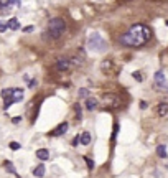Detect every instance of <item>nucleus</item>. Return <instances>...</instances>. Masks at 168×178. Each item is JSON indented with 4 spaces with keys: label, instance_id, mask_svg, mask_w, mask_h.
<instances>
[{
    "label": "nucleus",
    "instance_id": "nucleus-28",
    "mask_svg": "<svg viewBox=\"0 0 168 178\" xmlns=\"http://www.w3.org/2000/svg\"><path fill=\"white\" fill-rule=\"evenodd\" d=\"M10 3H15V5H18V3H20V0H10Z\"/></svg>",
    "mask_w": 168,
    "mask_h": 178
},
{
    "label": "nucleus",
    "instance_id": "nucleus-1",
    "mask_svg": "<svg viewBox=\"0 0 168 178\" xmlns=\"http://www.w3.org/2000/svg\"><path fill=\"white\" fill-rule=\"evenodd\" d=\"M152 36V31L147 25H133L129 28L127 33H124L121 36V43H124L125 46H133V48H138V46H143L145 43L150 40Z\"/></svg>",
    "mask_w": 168,
    "mask_h": 178
},
{
    "label": "nucleus",
    "instance_id": "nucleus-12",
    "mask_svg": "<svg viewBox=\"0 0 168 178\" xmlns=\"http://www.w3.org/2000/svg\"><path fill=\"white\" fill-rule=\"evenodd\" d=\"M7 28H10V30H18V28H20V23H18L17 18H10L8 23H7Z\"/></svg>",
    "mask_w": 168,
    "mask_h": 178
},
{
    "label": "nucleus",
    "instance_id": "nucleus-8",
    "mask_svg": "<svg viewBox=\"0 0 168 178\" xmlns=\"http://www.w3.org/2000/svg\"><path fill=\"white\" fill-rule=\"evenodd\" d=\"M97 106H99V101L96 97H88V99H86V109H88V110H94Z\"/></svg>",
    "mask_w": 168,
    "mask_h": 178
},
{
    "label": "nucleus",
    "instance_id": "nucleus-21",
    "mask_svg": "<svg viewBox=\"0 0 168 178\" xmlns=\"http://www.w3.org/2000/svg\"><path fill=\"white\" fill-rule=\"evenodd\" d=\"M84 160H86V163H88V168H89V170H92V168H94V162H92V160H91V158H89V157H86V158H84Z\"/></svg>",
    "mask_w": 168,
    "mask_h": 178
},
{
    "label": "nucleus",
    "instance_id": "nucleus-16",
    "mask_svg": "<svg viewBox=\"0 0 168 178\" xmlns=\"http://www.w3.org/2000/svg\"><path fill=\"white\" fill-rule=\"evenodd\" d=\"M157 155L160 158H166V147L165 145H158L157 147Z\"/></svg>",
    "mask_w": 168,
    "mask_h": 178
},
{
    "label": "nucleus",
    "instance_id": "nucleus-3",
    "mask_svg": "<svg viewBox=\"0 0 168 178\" xmlns=\"http://www.w3.org/2000/svg\"><path fill=\"white\" fill-rule=\"evenodd\" d=\"M64 20H61V18H53V20L50 22V25H48V31H50V35L53 38H59L61 35H63L64 31Z\"/></svg>",
    "mask_w": 168,
    "mask_h": 178
},
{
    "label": "nucleus",
    "instance_id": "nucleus-7",
    "mask_svg": "<svg viewBox=\"0 0 168 178\" xmlns=\"http://www.w3.org/2000/svg\"><path fill=\"white\" fill-rule=\"evenodd\" d=\"M153 79H155V84L158 86V88H165L166 79H165V74H163L162 71H157L155 76H153Z\"/></svg>",
    "mask_w": 168,
    "mask_h": 178
},
{
    "label": "nucleus",
    "instance_id": "nucleus-26",
    "mask_svg": "<svg viewBox=\"0 0 168 178\" xmlns=\"http://www.w3.org/2000/svg\"><path fill=\"white\" fill-rule=\"evenodd\" d=\"M7 30V25H5V23H2V22H0V31H5Z\"/></svg>",
    "mask_w": 168,
    "mask_h": 178
},
{
    "label": "nucleus",
    "instance_id": "nucleus-13",
    "mask_svg": "<svg viewBox=\"0 0 168 178\" xmlns=\"http://www.w3.org/2000/svg\"><path fill=\"white\" fill-rule=\"evenodd\" d=\"M33 175H35L36 178H41L45 176V165H38L35 170H33Z\"/></svg>",
    "mask_w": 168,
    "mask_h": 178
},
{
    "label": "nucleus",
    "instance_id": "nucleus-24",
    "mask_svg": "<svg viewBox=\"0 0 168 178\" xmlns=\"http://www.w3.org/2000/svg\"><path fill=\"white\" fill-rule=\"evenodd\" d=\"M74 109H76V114H78L76 117L81 119V107H79V104H76V106H74Z\"/></svg>",
    "mask_w": 168,
    "mask_h": 178
},
{
    "label": "nucleus",
    "instance_id": "nucleus-14",
    "mask_svg": "<svg viewBox=\"0 0 168 178\" xmlns=\"http://www.w3.org/2000/svg\"><path fill=\"white\" fill-rule=\"evenodd\" d=\"M100 69L104 71V73H110L112 71V61H102V64H100Z\"/></svg>",
    "mask_w": 168,
    "mask_h": 178
},
{
    "label": "nucleus",
    "instance_id": "nucleus-20",
    "mask_svg": "<svg viewBox=\"0 0 168 178\" xmlns=\"http://www.w3.org/2000/svg\"><path fill=\"white\" fill-rule=\"evenodd\" d=\"M5 167H7V172H10V173H13V175H15V168L12 167L10 162H5Z\"/></svg>",
    "mask_w": 168,
    "mask_h": 178
},
{
    "label": "nucleus",
    "instance_id": "nucleus-4",
    "mask_svg": "<svg viewBox=\"0 0 168 178\" xmlns=\"http://www.w3.org/2000/svg\"><path fill=\"white\" fill-rule=\"evenodd\" d=\"M102 101H104V106L109 109H117L119 106H121V99H119V96H116V94H104Z\"/></svg>",
    "mask_w": 168,
    "mask_h": 178
},
{
    "label": "nucleus",
    "instance_id": "nucleus-15",
    "mask_svg": "<svg viewBox=\"0 0 168 178\" xmlns=\"http://www.w3.org/2000/svg\"><path fill=\"white\" fill-rule=\"evenodd\" d=\"M81 143H83V145H89L91 143V134L89 132L81 134Z\"/></svg>",
    "mask_w": 168,
    "mask_h": 178
},
{
    "label": "nucleus",
    "instance_id": "nucleus-25",
    "mask_svg": "<svg viewBox=\"0 0 168 178\" xmlns=\"http://www.w3.org/2000/svg\"><path fill=\"white\" fill-rule=\"evenodd\" d=\"M79 142H81V135H76V137H74V140H73V145L76 147V145H78Z\"/></svg>",
    "mask_w": 168,
    "mask_h": 178
},
{
    "label": "nucleus",
    "instance_id": "nucleus-5",
    "mask_svg": "<svg viewBox=\"0 0 168 178\" xmlns=\"http://www.w3.org/2000/svg\"><path fill=\"white\" fill-rule=\"evenodd\" d=\"M68 127H69V126H68V122H61L59 126H58V127L55 129V130L51 132V135H53V137H61L63 134H66V132H68Z\"/></svg>",
    "mask_w": 168,
    "mask_h": 178
},
{
    "label": "nucleus",
    "instance_id": "nucleus-2",
    "mask_svg": "<svg viewBox=\"0 0 168 178\" xmlns=\"http://www.w3.org/2000/svg\"><path fill=\"white\" fill-rule=\"evenodd\" d=\"M88 48L92 51H105V48H107V43L102 36L99 35V33H91L89 35V40H88Z\"/></svg>",
    "mask_w": 168,
    "mask_h": 178
},
{
    "label": "nucleus",
    "instance_id": "nucleus-10",
    "mask_svg": "<svg viewBox=\"0 0 168 178\" xmlns=\"http://www.w3.org/2000/svg\"><path fill=\"white\" fill-rule=\"evenodd\" d=\"M157 114L158 115H166L168 114V104L166 102H162L157 106Z\"/></svg>",
    "mask_w": 168,
    "mask_h": 178
},
{
    "label": "nucleus",
    "instance_id": "nucleus-19",
    "mask_svg": "<svg viewBox=\"0 0 168 178\" xmlns=\"http://www.w3.org/2000/svg\"><path fill=\"white\" fill-rule=\"evenodd\" d=\"M132 76H133V79H135V81H138V83H140V81L143 79V78H142V73H140V71H135V73H133Z\"/></svg>",
    "mask_w": 168,
    "mask_h": 178
},
{
    "label": "nucleus",
    "instance_id": "nucleus-27",
    "mask_svg": "<svg viewBox=\"0 0 168 178\" xmlns=\"http://www.w3.org/2000/svg\"><path fill=\"white\" fill-rule=\"evenodd\" d=\"M147 106H148V104L145 102V101H140V107H142V109H147Z\"/></svg>",
    "mask_w": 168,
    "mask_h": 178
},
{
    "label": "nucleus",
    "instance_id": "nucleus-9",
    "mask_svg": "<svg viewBox=\"0 0 168 178\" xmlns=\"http://www.w3.org/2000/svg\"><path fill=\"white\" fill-rule=\"evenodd\" d=\"M12 99H13V102H20V101L23 99V89H20V88H15V89H13Z\"/></svg>",
    "mask_w": 168,
    "mask_h": 178
},
{
    "label": "nucleus",
    "instance_id": "nucleus-18",
    "mask_svg": "<svg viewBox=\"0 0 168 178\" xmlns=\"http://www.w3.org/2000/svg\"><path fill=\"white\" fill-rule=\"evenodd\" d=\"M78 94H79V97H88V96H89V89H86V88L84 89H79Z\"/></svg>",
    "mask_w": 168,
    "mask_h": 178
},
{
    "label": "nucleus",
    "instance_id": "nucleus-6",
    "mask_svg": "<svg viewBox=\"0 0 168 178\" xmlns=\"http://www.w3.org/2000/svg\"><path fill=\"white\" fill-rule=\"evenodd\" d=\"M71 61L69 60H58V63H56V69L58 71H63V73H66V71L71 69Z\"/></svg>",
    "mask_w": 168,
    "mask_h": 178
},
{
    "label": "nucleus",
    "instance_id": "nucleus-17",
    "mask_svg": "<svg viewBox=\"0 0 168 178\" xmlns=\"http://www.w3.org/2000/svg\"><path fill=\"white\" fill-rule=\"evenodd\" d=\"M12 93H13V89H10V88L3 89V91H2V97H3V99H7V97H12Z\"/></svg>",
    "mask_w": 168,
    "mask_h": 178
},
{
    "label": "nucleus",
    "instance_id": "nucleus-22",
    "mask_svg": "<svg viewBox=\"0 0 168 178\" xmlns=\"http://www.w3.org/2000/svg\"><path fill=\"white\" fill-rule=\"evenodd\" d=\"M12 148V150H18V148H20V143H17V142H10V145H8Z\"/></svg>",
    "mask_w": 168,
    "mask_h": 178
},
{
    "label": "nucleus",
    "instance_id": "nucleus-23",
    "mask_svg": "<svg viewBox=\"0 0 168 178\" xmlns=\"http://www.w3.org/2000/svg\"><path fill=\"white\" fill-rule=\"evenodd\" d=\"M12 104H15V102H13V99H12V97H7V99H5V109L10 107Z\"/></svg>",
    "mask_w": 168,
    "mask_h": 178
},
{
    "label": "nucleus",
    "instance_id": "nucleus-11",
    "mask_svg": "<svg viewBox=\"0 0 168 178\" xmlns=\"http://www.w3.org/2000/svg\"><path fill=\"white\" fill-rule=\"evenodd\" d=\"M36 157L40 158V160H48V158H50V152H48L46 148H40V150H36Z\"/></svg>",
    "mask_w": 168,
    "mask_h": 178
}]
</instances>
